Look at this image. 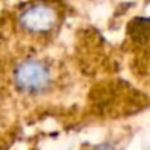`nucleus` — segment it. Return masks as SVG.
Returning a JSON list of instances; mask_svg holds the SVG:
<instances>
[{"instance_id": "obj_1", "label": "nucleus", "mask_w": 150, "mask_h": 150, "mask_svg": "<svg viewBox=\"0 0 150 150\" xmlns=\"http://www.w3.org/2000/svg\"><path fill=\"white\" fill-rule=\"evenodd\" d=\"M50 75L47 68L37 60L22 62L15 69V83L18 87L28 93H38L47 88Z\"/></svg>"}, {"instance_id": "obj_2", "label": "nucleus", "mask_w": 150, "mask_h": 150, "mask_svg": "<svg viewBox=\"0 0 150 150\" xmlns=\"http://www.w3.org/2000/svg\"><path fill=\"white\" fill-rule=\"evenodd\" d=\"M21 22L31 33H46L54 25L56 15L50 8L44 5H35L22 13Z\"/></svg>"}]
</instances>
